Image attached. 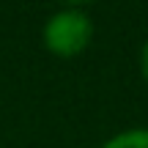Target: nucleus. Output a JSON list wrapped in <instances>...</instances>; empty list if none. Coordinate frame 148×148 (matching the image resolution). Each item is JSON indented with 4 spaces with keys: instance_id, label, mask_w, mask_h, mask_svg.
Returning <instances> with one entry per match:
<instances>
[{
    "instance_id": "nucleus-1",
    "label": "nucleus",
    "mask_w": 148,
    "mask_h": 148,
    "mask_svg": "<svg viewBox=\"0 0 148 148\" xmlns=\"http://www.w3.org/2000/svg\"><path fill=\"white\" fill-rule=\"evenodd\" d=\"M93 19L85 8H58L47 16L41 27L44 49L55 58H77L93 41Z\"/></svg>"
},
{
    "instance_id": "nucleus-2",
    "label": "nucleus",
    "mask_w": 148,
    "mask_h": 148,
    "mask_svg": "<svg viewBox=\"0 0 148 148\" xmlns=\"http://www.w3.org/2000/svg\"><path fill=\"white\" fill-rule=\"evenodd\" d=\"M99 148H148V126H134L107 137Z\"/></svg>"
},
{
    "instance_id": "nucleus-3",
    "label": "nucleus",
    "mask_w": 148,
    "mask_h": 148,
    "mask_svg": "<svg viewBox=\"0 0 148 148\" xmlns=\"http://www.w3.org/2000/svg\"><path fill=\"white\" fill-rule=\"evenodd\" d=\"M137 69H140V77L145 79L148 85V38L143 41V47H140V55H137Z\"/></svg>"
}]
</instances>
